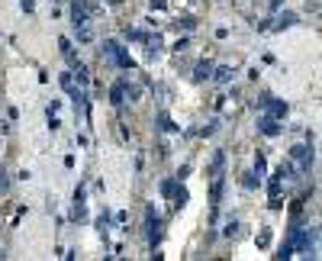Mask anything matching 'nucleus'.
I'll list each match as a JSON object with an SVG mask.
<instances>
[{
  "label": "nucleus",
  "instance_id": "18",
  "mask_svg": "<svg viewBox=\"0 0 322 261\" xmlns=\"http://www.w3.org/2000/svg\"><path fill=\"white\" fill-rule=\"evenodd\" d=\"M177 26H184V29L190 32V29L197 26V19H194V16H181V19H177Z\"/></svg>",
  "mask_w": 322,
  "mask_h": 261
},
{
  "label": "nucleus",
  "instance_id": "26",
  "mask_svg": "<svg viewBox=\"0 0 322 261\" xmlns=\"http://www.w3.org/2000/svg\"><path fill=\"white\" fill-rule=\"evenodd\" d=\"M271 3H274V6H277V3H280V0H271Z\"/></svg>",
  "mask_w": 322,
  "mask_h": 261
},
{
  "label": "nucleus",
  "instance_id": "14",
  "mask_svg": "<svg viewBox=\"0 0 322 261\" xmlns=\"http://www.w3.org/2000/svg\"><path fill=\"white\" fill-rule=\"evenodd\" d=\"M222 164H225V152H216L213 155V164H210V174H222Z\"/></svg>",
  "mask_w": 322,
  "mask_h": 261
},
{
  "label": "nucleus",
  "instance_id": "13",
  "mask_svg": "<svg viewBox=\"0 0 322 261\" xmlns=\"http://www.w3.org/2000/svg\"><path fill=\"white\" fill-rule=\"evenodd\" d=\"M119 49H122V45L116 42V39H107V42H104V49H100V55H104V58L109 61V58H113V55L119 52Z\"/></svg>",
  "mask_w": 322,
  "mask_h": 261
},
{
  "label": "nucleus",
  "instance_id": "19",
  "mask_svg": "<svg viewBox=\"0 0 322 261\" xmlns=\"http://www.w3.org/2000/svg\"><path fill=\"white\" fill-rule=\"evenodd\" d=\"M216 126H219V123H216V120H213V123H207V126H203V129H200V135H213V132H216Z\"/></svg>",
  "mask_w": 322,
  "mask_h": 261
},
{
  "label": "nucleus",
  "instance_id": "3",
  "mask_svg": "<svg viewBox=\"0 0 322 261\" xmlns=\"http://www.w3.org/2000/svg\"><path fill=\"white\" fill-rule=\"evenodd\" d=\"M258 132H261V135H271V139H274V135L284 132V126H280V120H274V116L264 113L261 120H258Z\"/></svg>",
  "mask_w": 322,
  "mask_h": 261
},
{
  "label": "nucleus",
  "instance_id": "10",
  "mask_svg": "<svg viewBox=\"0 0 322 261\" xmlns=\"http://www.w3.org/2000/svg\"><path fill=\"white\" fill-rule=\"evenodd\" d=\"M280 187H284V177H280V171H274L271 181H268V194L271 197H280Z\"/></svg>",
  "mask_w": 322,
  "mask_h": 261
},
{
  "label": "nucleus",
  "instance_id": "21",
  "mask_svg": "<svg viewBox=\"0 0 322 261\" xmlns=\"http://www.w3.org/2000/svg\"><path fill=\"white\" fill-rule=\"evenodd\" d=\"M19 6H23L26 13H32V10H36V0H19Z\"/></svg>",
  "mask_w": 322,
  "mask_h": 261
},
{
  "label": "nucleus",
  "instance_id": "1",
  "mask_svg": "<svg viewBox=\"0 0 322 261\" xmlns=\"http://www.w3.org/2000/svg\"><path fill=\"white\" fill-rule=\"evenodd\" d=\"M161 226H164V223H161L158 210H155V207H148V210H145V229H148V245H152V249L161 242V236H164V229H161Z\"/></svg>",
  "mask_w": 322,
  "mask_h": 261
},
{
  "label": "nucleus",
  "instance_id": "4",
  "mask_svg": "<svg viewBox=\"0 0 322 261\" xmlns=\"http://www.w3.org/2000/svg\"><path fill=\"white\" fill-rule=\"evenodd\" d=\"M210 74H213V61H197V65H194V81H197V84L210 81Z\"/></svg>",
  "mask_w": 322,
  "mask_h": 261
},
{
  "label": "nucleus",
  "instance_id": "20",
  "mask_svg": "<svg viewBox=\"0 0 322 261\" xmlns=\"http://www.w3.org/2000/svg\"><path fill=\"white\" fill-rule=\"evenodd\" d=\"M258 245H261V249H264V245H271V229H264L261 236H258Z\"/></svg>",
  "mask_w": 322,
  "mask_h": 261
},
{
  "label": "nucleus",
  "instance_id": "6",
  "mask_svg": "<svg viewBox=\"0 0 322 261\" xmlns=\"http://www.w3.org/2000/svg\"><path fill=\"white\" fill-rule=\"evenodd\" d=\"M222 190H225V181H222V174H216L213 190H210V203H213V210L219 207V200H222Z\"/></svg>",
  "mask_w": 322,
  "mask_h": 261
},
{
  "label": "nucleus",
  "instance_id": "5",
  "mask_svg": "<svg viewBox=\"0 0 322 261\" xmlns=\"http://www.w3.org/2000/svg\"><path fill=\"white\" fill-rule=\"evenodd\" d=\"M109 104H113V107L126 104V81H116V84H113V91H109Z\"/></svg>",
  "mask_w": 322,
  "mask_h": 261
},
{
  "label": "nucleus",
  "instance_id": "2",
  "mask_svg": "<svg viewBox=\"0 0 322 261\" xmlns=\"http://www.w3.org/2000/svg\"><path fill=\"white\" fill-rule=\"evenodd\" d=\"M290 158L300 161V171H303V174H310V168H313V145H293Z\"/></svg>",
  "mask_w": 322,
  "mask_h": 261
},
{
  "label": "nucleus",
  "instance_id": "16",
  "mask_svg": "<svg viewBox=\"0 0 322 261\" xmlns=\"http://www.w3.org/2000/svg\"><path fill=\"white\" fill-rule=\"evenodd\" d=\"M74 32H78V42H91V39H94L91 26H78V29H74Z\"/></svg>",
  "mask_w": 322,
  "mask_h": 261
},
{
  "label": "nucleus",
  "instance_id": "7",
  "mask_svg": "<svg viewBox=\"0 0 322 261\" xmlns=\"http://www.w3.org/2000/svg\"><path fill=\"white\" fill-rule=\"evenodd\" d=\"M293 23H297V13H290V10H284V13H280V16H277V19H274V29H277V32H280V29H290V26H293Z\"/></svg>",
  "mask_w": 322,
  "mask_h": 261
},
{
  "label": "nucleus",
  "instance_id": "25",
  "mask_svg": "<svg viewBox=\"0 0 322 261\" xmlns=\"http://www.w3.org/2000/svg\"><path fill=\"white\" fill-rule=\"evenodd\" d=\"M148 6H152V10H164V6H168V0H152Z\"/></svg>",
  "mask_w": 322,
  "mask_h": 261
},
{
  "label": "nucleus",
  "instance_id": "22",
  "mask_svg": "<svg viewBox=\"0 0 322 261\" xmlns=\"http://www.w3.org/2000/svg\"><path fill=\"white\" fill-rule=\"evenodd\" d=\"M225 236H238V223H235V219H232V223L225 226Z\"/></svg>",
  "mask_w": 322,
  "mask_h": 261
},
{
  "label": "nucleus",
  "instance_id": "11",
  "mask_svg": "<svg viewBox=\"0 0 322 261\" xmlns=\"http://www.w3.org/2000/svg\"><path fill=\"white\" fill-rule=\"evenodd\" d=\"M58 84H61V91L74 94V91H78V84H74V71H65V74L58 78Z\"/></svg>",
  "mask_w": 322,
  "mask_h": 261
},
{
  "label": "nucleus",
  "instance_id": "23",
  "mask_svg": "<svg viewBox=\"0 0 322 261\" xmlns=\"http://www.w3.org/2000/svg\"><path fill=\"white\" fill-rule=\"evenodd\" d=\"M6 187H10V181H6V177H3V171H0V197L6 194Z\"/></svg>",
  "mask_w": 322,
  "mask_h": 261
},
{
  "label": "nucleus",
  "instance_id": "12",
  "mask_svg": "<svg viewBox=\"0 0 322 261\" xmlns=\"http://www.w3.org/2000/svg\"><path fill=\"white\" fill-rule=\"evenodd\" d=\"M158 129H161V132H177L181 126H174V120H171L168 113H158Z\"/></svg>",
  "mask_w": 322,
  "mask_h": 261
},
{
  "label": "nucleus",
  "instance_id": "9",
  "mask_svg": "<svg viewBox=\"0 0 322 261\" xmlns=\"http://www.w3.org/2000/svg\"><path fill=\"white\" fill-rule=\"evenodd\" d=\"M232 74H235L232 68H213V74H210V78H213L216 84H229V81H232Z\"/></svg>",
  "mask_w": 322,
  "mask_h": 261
},
{
  "label": "nucleus",
  "instance_id": "24",
  "mask_svg": "<svg viewBox=\"0 0 322 261\" xmlns=\"http://www.w3.org/2000/svg\"><path fill=\"white\" fill-rule=\"evenodd\" d=\"M187 42H190V39H177V42H174V52H184V49H187Z\"/></svg>",
  "mask_w": 322,
  "mask_h": 261
},
{
  "label": "nucleus",
  "instance_id": "15",
  "mask_svg": "<svg viewBox=\"0 0 322 261\" xmlns=\"http://www.w3.org/2000/svg\"><path fill=\"white\" fill-rule=\"evenodd\" d=\"M264 171H268V161H264V152H258L255 155V174L264 177Z\"/></svg>",
  "mask_w": 322,
  "mask_h": 261
},
{
  "label": "nucleus",
  "instance_id": "8",
  "mask_svg": "<svg viewBox=\"0 0 322 261\" xmlns=\"http://www.w3.org/2000/svg\"><path fill=\"white\" fill-rule=\"evenodd\" d=\"M109 61H113L116 68H135V61L129 58V52H126V49H119V52H116V55H113V58H109Z\"/></svg>",
  "mask_w": 322,
  "mask_h": 261
},
{
  "label": "nucleus",
  "instance_id": "17",
  "mask_svg": "<svg viewBox=\"0 0 322 261\" xmlns=\"http://www.w3.org/2000/svg\"><path fill=\"white\" fill-rule=\"evenodd\" d=\"M258 181H261V177H258L255 171H251V174H245V181H242V184H245V187L251 190V187H258Z\"/></svg>",
  "mask_w": 322,
  "mask_h": 261
}]
</instances>
